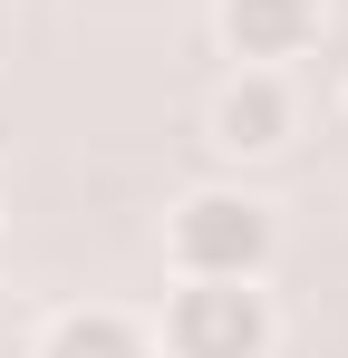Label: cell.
I'll return each instance as SVG.
<instances>
[{"label": "cell", "mask_w": 348, "mask_h": 358, "mask_svg": "<svg viewBox=\"0 0 348 358\" xmlns=\"http://www.w3.org/2000/svg\"><path fill=\"white\" fill-rule=\"evenodd\" d=\"M261 262H271V203H252V194H184V213H174V271L184 281H261Z\"/></svg>", "instance_id": "6da1fadb"}, {"label": "cell", "mask_w": 348, "mask_h": 358, "mask_svg": "<svg viewBox=\"0 0 348 358\" xmlns=\"http://www.w3.org/2000/svg\"><path fill=\"white\" fill-rule=\"evenodd\" d=\"M165 349L174 358H261L271 349V300L252 281H184L165 310Z\"/></svg>", "instance_id": "7a4b0ae2"}, {"label": "cell", "mask_w": 348, "mask_h": 358, "mask_svg": "<svg viewBox=\"0 0 348 358\" xmlns=\"http://www.w3.org/2000/svg\"><path fill=\"white\" fill-rule=\"evenodd\" d=\"M223 39H232V59H252V68L300 59L319 39V0H223Z\"/></svg>", "instance_id": "3957f363"}, {"label": "cell", "mask_w": 348, "mask_h": 358, "mask_svg": "<svg viewBox=\"0 0 348 358\" xmlns=\"http://www.w3.org/2000/svg\"><path fill=\"white\" fill-rule=\"evenodd\" d=\"M290 136V87L271 78V68H242L223 87V107H213V145H232V155H271Z\"/></svg>", "instance_id": "277c9868"}, {"label": "cell", "mask_w": 348, "mask_h": 358, "mask_svg": "<svg viewBox=\"0 0 348 358\" xmlns=\"http://www.w3.org/2000/svg\"><path fill=\"white\" fill-rule=\"evenodd\" d=\"M39 358H155V349H145V329L116 320V310H68Z\"/></svg>", "instance_id": "5b68a950"}]
</instances>
